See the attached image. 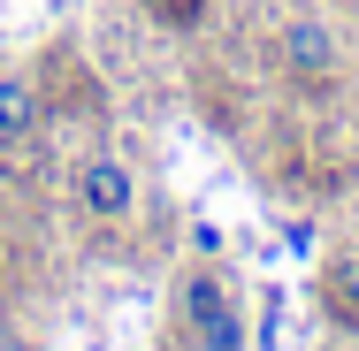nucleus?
Segmentation results:
<instances>
[{"instance_id":"1","label":"nucleus","mask_w":359,"mask_h":351,"mask_svg":"<svg viewBox=\"0 0 359 351\" xmlns=\"http://www.w3.org/2000/svg\"><path fill=\"white\" fill-rule=\"evenodd\" d=\"M76 199L92 221H130L138 214V176H130V160L123 153H92L84 168H76Z\"/></svg>"},{"instance_id":"4","label":"nucleus","mask_w":359,"mask_h":351,"mask_svg":"<svg viewBox=\"0 0 359 351\" xmlns=\"http://www.w3.org/2000/svg\"><path fill=\"white\" fill-rule=\"evenodd\" d=\"M222 305H229V282H222L215 268H184V275H176V329L215 321Z\"/></svg>"},{"instance_id":"5","label":"nucleus","mask_w":359,"mask_h":351,"mask_svg":"<svg viewBox=\"0 0 359 351\" xmlns=\"http://www.w3.org/2000/svg\"><path fill=\"white\" fill-rule=\"evenodd\" d=\"M321 305H329L337 329L359 336V252H337V260L321 268Z\"/></svg>"},{"instance_id":"6","label":"nucleus","mask_w":359,"mask_h":351,"mask_svg":"<svg viewBox=\"0 0 359 351\" xmlns=\"http://www.w3.org/2000/svg\"><path fill=\"white\" fill-rule=\"evenodd\" d=\"M191 336V351H252V336H245V313H237V298L222 305L215 321H199V329H184Z\"/></svg>"},{"instance_id":"3","label":"nucleus","mask_w":359,"mask_h":351,"mask_svg":"<svg viewBox=\"0 0 359 351\" xmlns=\"http://www.w3.org/2000/svg\"><path fill=\"white\" fill-rule=\"evenodd\" d=\"M39 123H46L39 84H31V76H0V145H8V153L31 145V138H39Z\"/></svg>"},{"instance_id":"2","label":"nucleus","mask_w":359,"mask_h":351,"mask_svg":"<svg viewBox=\"0 0 359 351\" xmlns=\"http://www.w3.org/2000/svg\"><path fill=\"white\" fill-rule=\"evenodd\" d=\"M276 46H283V69L298 84H329L337 76V31L321 15H290L283 31H276Z\"/></svg>"}]
</instances>
